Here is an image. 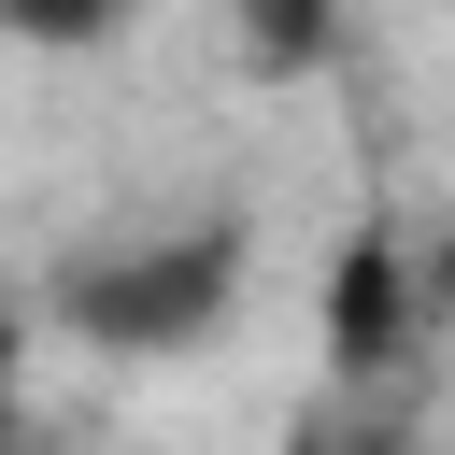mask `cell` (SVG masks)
Masks as SVG:
<instances>
[{
    "mask_svg": "<svg viewBox=\"0 0 455 455\" xmlns=\"http://www.w3.org/2000/svg\"><path fill=\"white\" fill-rule=\"evenodd\" d=\"M242 284H256V213H242V199H199V213L71 242V256L43 270V313H57V341H85V355H199V341H228Z\"/></svg>",
    "mask_w": 455,
    "mask_h": 455,
    "instance_id": "cell-1",
    "label": "cell"
},
{
    "mask_svg": "<svg viewBox=\"0 0 455 455\" xmlns=\"http://www.w3.org/2000/svg\"><path fill=\"white\" fill-rule=\"evenodd\" d=\"M412 327H427V256L370 228V242L327 270V341H341V370H398Z\"/></svg>",
    "mask_w": 455,
    "mask_h": 455,
    "instance_id": "cell-2",
    "label": "cell"
},
{
    "mask_svg": "<svg viewBox=\"0 0 455 455\" xmlns=\"http://www.w3.org/2000/svg\"><path fill=\"white\" fill-rule=\"evenodd\" d=\"M228 28H242L256 71H313V57H341V0H228Z\"/></svg>",
    "mask_w": 455,
    "mask_h": 455,
    "instance_id": "cell-3",
    "label": "cell"
},
{
    "mask_svg": "<svg viewBox=\"0 0 455 455\" xmlns=\"http://www.w3.org/2000/svg\"><path fill=\"white\" fill-rule=\"evenodd\" d=\"M142 0H0V43H28V57H85V43H114Z\"/></svg>",
    "mask_w": 455,
    "mask_h": 455,
    "instance_id": "cell-4",
    "label": "cell"
},
{
    "mask_svg": "<svg viewBox=\"0 0 455 455\" xmlns=\"http://www.w3.org/2000/svg\"><path fill=\"white\" fill-rule=\"evenodd\" d=\"M0 455H14V327H0Z\"/></svg>",
    "mask_w": 455,
    "mask_h": 455,
    "instance_id": "cell-5",
    "label": "cell"
}]
</instances>
